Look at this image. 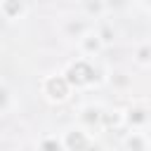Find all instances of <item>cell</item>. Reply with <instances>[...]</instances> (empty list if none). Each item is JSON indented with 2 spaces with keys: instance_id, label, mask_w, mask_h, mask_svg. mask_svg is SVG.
<instances>
[{
  "instance_id": "cell-1",
  "label": "cell",
  "mask_w": 151,
  "mask_h": 151,
  "mask_svg": "<svg viewBox=\"0 0 151 151\" xmlns=\"http://www.w3.org/2000/svg\"><path fill=\"white\" fill-rule=\"evenodd\" d=\"M68 76H71L73 83H87L94 73H92V68H90L87 64H76V66L68 71Z\"/></svg>"
},
{
  "instance_id": "cell-2",
  "label": "cell",
  "mask_w": 151,
  "mask_h": 151,
  "mask_svg": "<svg viewBox=\"0 0 151 151\" xmlns=\"http://www.w3.org/2000/svg\"><path fill=\"white\" fill-rule=\"evenodd\" d=\"M50 92H52V97H64V94H66L64 80H52V83H50Z\"/></svg>"
},
{
  "instance_id": "cell-3",
  "label": "cell",
  "mask_w": 151,
  "mask_h": 151,
  "mask_svg": "<svg viewBox=\"0 0 151 151\" xmlns=\"http://www.w3.org/2000/svg\"><path fill=\"white\" fill-rule=\"evenodd\" d=\"M68 144H71V149H83L85 139H83V134H71L68 137Z\"/></svg>"
},
{
  "instance_id": "cell-4",
  "label": "cell",
  "mask_w": 151,
  "mask_h": 151,
  "mask_svg": "<svg viewBox=\"0 0 151 151\" xmlns=\"http://www.w3.org/2000/svg\"><path fill=\"white\" fill-rule=\"evenodd\" d=\"M45 151H59V146L54 142H45Z\"/></svg>"
},
{
  "instance_id": "cell-5",
  "label": "cell",
  "mask_w": 151,
  "mask_h": 151,
  "mask_svg": "<svg viewBox=\"0 0 151 151\" xmlns=\"http://www.w3.org/2000/svg\"><path fill=\"white\" fill-rule=\"evenodd\" d=\"M2 104H5V92L0 90V106H2Z\"/></svg>"
}]
</instances>
